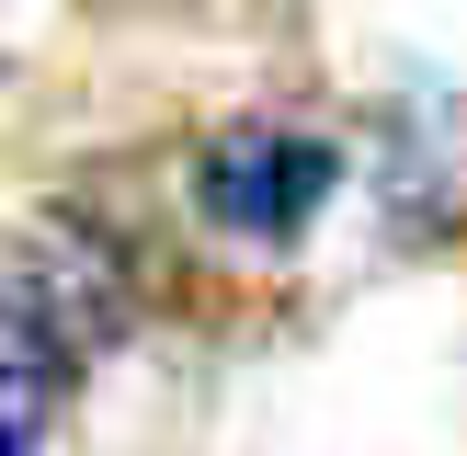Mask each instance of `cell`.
Wrapping results in <instances>:
<instances>
[{"mask_svg":"<svg viewBox=\"0 0 467 456\" xmlns=\"http://www.w3.org/2000/svg\"><path fill=\"white\" fill-rule=\"evenodd\" d=\"M46 433V388H0V456H35Z\"/></svg>","mask_w":467,"mask_h":456,"instance_id":"3957f363","label":"cell"},{"mask_svg":"<svg viewBox=\"0 0 467 456\" xmlns=\"http://www.w3.org/2000/svg\"><path fill=\"white\" fill-rule=\"evenodd\" d=\"M126 263L103 228L80 217H23L0 228V388H46L57 399L80 365L126 342Z\"/></svg>","mask_w":467,"mask_h":456,"instance_id":"6da1fadb","label":"cell"},{"mask_svg":"<svg viewBox=\"0 0 467 456\" xmlns=\"http://www.w3.org/2000/svg\"><path fill=\"white\" fill-rule=\"evenodd\" d=\"M331 182H342V149L319 126H228V137H205L194 149V217L217 228V240H251V251H285V240H308V217L331 205Z\"/></svg>","mask_w":467,"mask_h":456,"instance_id":"7a4b0ae2","label":"cell"}]
</instances>
